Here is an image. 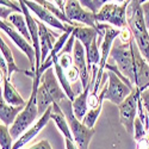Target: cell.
<instances>
[{"instance_id":"obj_1","label":"cell","mask_w":149,"mask_h":149,"mask_svg":"<svg viewBox=\"0 0 149 149\" xmlns=\"http://www.w3.org/2000/svg\"><path fill=\"white\" fill-rule=\"evenodd\" d=\"M128 26L130 28L134 40L137 44L144 60L149 63V35L146 26V20L142 5L139 0H130L127 10Z\"/></svg>"},{"instance_id":"obj_2","label":"cell","mask_w":149,"mask_h":149,"mask_svg":"<svg viewBox=\"0 0 149 149\" xmlns=\"http://www.w3.org/2000/svg\"><path fill=\"white\" fill-rule=\"evenodd\" d=\"M68 98L65 93L63 88L56 78L55 70L49 68L43 73L41 78V85L37 91V103H38V112L40 117L45 112V111L53 106L54 103L60 104L61 100Z\"/></svg>"},{"instance_id":"obj_3","label":"cell","mask_w":149,"mask_h":149,"mask_svg":"<svg viewBox=\"0 0 149 149\" xmlns=\"http://www.w3.org/2000/svg\"><path fill=\"white\" fill-rule=\"evenodd\" d=\"M41 78L40 75H36L32 79V92L30 94V98L24 106L23 111L18 115L15 123L11 125L10 132L12 135L13 140H18L20 136L25 132L30 127L37 122V117L40 116L38 112V103H37V91L41 85Z\"/></svg>"},{"instance_id":"obj_4","label":"cell","mask_w":149,"mask_h":149,"mask_svg":"<svg viewBox=\"0 0 149 149\" xmlns=\"http://www.w3.org/2000/svg\"><path fill=\"white\" fill-rule=\"evenodd\" d=\"M58 105H60L61 110L63 111V113L68 120L74 142H75V144L78 146V148L79 149H88L92 136L94 135V129L86 127L82 123V120H79L75 117L74 111H73L72 100L69 98H66L63 100H61Z\"/></svg>"},{"instance_id":"obj_5","label":"cell","mask_w":149,"mask_h":149,"mask_svg":"<svg viewBox=\"0 0 149 149\" xmlns=\"http://www.w3.org/2000/svg\"><path fill=\"white\" fill-rule=\"evenodd\" d=\"M131 42L130 43H122L120 42L119 44H113L110 57H111V60H113V62L118 67V69L120 70V73L124 77H127L132 82V85L135 86L136 77H135V62H134Z\"/></svg>"},{"instance_id":"obj_6","label":"cell","mask_w":149,"mask_h":149,"mask_svg":"<svg viewBox=\"0 0 149 149\" xmlns=\"http://www.w3.org/2000/svg\"><path fill=\"white\" fill-rule=\"evenodd\" d=\"M129 1L118 4V3H107L95 13L97 23H106L111 24V26L123 29L128 26L127 20V10H128Z\"/></svg>"},{"instance_id":"obj_7","label":"cell","mask_w":149,"mask_h":149,"mask_svg":"<svg viewBox=\"0 0 149 149\" xmlns=\"http://www.w3.org/2000/svg\"><path fill=\"white\" fill-rule=\"evenodd\" d=\"M140 95H141V91L137 87H135V90H132L130 95H128L125 100L120 105H118L120 123L125 128V130L131 135H134V124L136 117H137V104Z\"/></svg>"},{"instance_id":"obj_8","label":"cell","mask_w":149,"mask_h":149,"mask_svg":"<svg viewBox=\"0 0 149 149\" xmlns=\"http://www.w3.org/2000/svg\"><path fill=\"white\" fill-rule=\"evenodd\" d=\"M107 77H109V82H106L104 86L105 88L104 99L118 106L125 100L128 95H130L132 90L120 78H118L113 72H107Z\"/></svg>"},{"instance_id":"obj_9","label":"cell","mask_w":149,"mask_h":149,"mask_svg":"<svg viewBox=\"0 0 149 149\" xmlns=\"http://www.w3.org/2000/svg\"><path fill=\"white\" fill-rule=\"evenodd\" d=\"M65 13L68 19H70L73 23H80L84 24L85 26H90L99 31L98 23L95 20V13H93L90 10H86L78 0H67L65 6ZM99 33H100V31H99Z\"/></svg>"},{"instance_id":"obj_10","label":"cell","mask_w":149,"mask_h":149,"mask_svg":"<svg viewBox=\"0 0 149 149\" xmlns=\"http://www.w3.org/2000/svg\"><path fill=\"white\" fill-rule=\"evenodd\" d=\"M0 28H1V31H4L12 40V42H13L24 54H25V56L30 61L31 70L35 72V74H36V52H35L32 44L24 38V37L13 26H12L7 20H1L0 22Z\"/></svg>"},{"instance_id":"obj_11","label":"cell","mask_w":149,"mask_h":149,"mask_svg":"<svg viewBox=\"0 0 149 149\" xmlns=\"http://www.w3.org/2000/svg\"><path fill=\"white\" fill-rule=\"evenodd\" d=\"M24 4H25L29 10L31 12H33L35 16L41 19L42 23L47 24V25H50L52 28H55L57 30H61L62 32H67V31H74L77 26L74 25H69V24H66L63 22H61L58 18H56L50 11H48L47 8H44L43 6H41L40 4H37L32 0H23Z\"/></svg>"},{"instance_id":"obj_12","label":"cell","mask_w":149,"mask_h":149,"mask_svg":"<svg viewBox=\"0 0 149 149\" xmlns=\"http://www.w3.org/2000/svg\"><path fill=\"white\" fill-rule=\"evenodd\" d=\"M131 47H132L134 62H135V77H136L135 86L141 92H143L149 87V63L142 56L135 40H132Z\"/></svg>"},{"instance_id":"obj_13","label":"cell","mask_w":149,"mask_h":149,"mask_svg":"<svg viewBox=\"0 0 149 149\" xmlns=\"http://www.w3.org/2000/svg\"><path fill=\"white\" fill-rule=\"evenodd\" d=\"M73 58H74V66L79 69L80 73V82H81V88L85 90L91 82L92 73L88 70L87 65V58H86V50L80 41L75 40L73 48Z\"/></svg>"},{"instance_id":"obj_14","label":"cell","mask_w":149,"mask_h":149,"mask_svg":"<svg viewBox=\"0 0 149 149\" xmlns=\"http://www.w3.org/2000/svg\"><path fill=\"white\" fill-rule=\"evenodd\" d=\"M52 112H53V106H50L49 107L45 112L40 117V119L37 120L32 127H30L25 132H24L20 137L18 139V140H16V142L13 143V147H12V149H20L22 147H24L28 142H30L35 136L38 134L47 124H48V122L50 120V118H52Z\"/></svg>"},{"instance_id":"obj_15","label":"cell","mask_w":149,"mask_h":149,"mask_svg":"<svg viewBox=\"0 0 149 149\" xmlns=\"http://www.w3.org/2000/svg\"><path fill=\"white\" fill-rule=\"evenodd\" d=\"M38 24V29H40V43H41V52H42V57H41V65L47 60L49 53L53 50V48L57 41V35L50 31L44 23H41L37 20Z\"/></svg>"},{"instance_id":"obj_16","label":"cell","mask_w":149,"mask_h":149,"mask_svg":"<svg viewBox=\"0 0 149 149\" xmlns=\"http://www.w3.org/2000/svg\"><path fill=\"white\" fill-rule=\"evenodd\" d=\"M94 87V81L91 80V82L88 84V86L86 87L85 90L81 91V93L77 94L75 99L72 102L73 105V111H74V115L79 120H82L84 117L87 113V111L90 110L88 107V97L91 94V92L93 91Z\"/></svg>"},{"instance_id":"obj_17","label":"cell","mask_w":149,"mask_h":149,"mask_svg":"<svg viewBox=\"0 0 149 149\" xmlns=\"http://www.w3.org/2000/svg\"><path fill=\"white\" fill-rule=\"evenodd\" d=\"M1 81L4 84V92L1 94L4 100L8 105H12V106H25L28 102L24 100V98L17 92L15 86L11 84L10 79L7 77L1 75Z\"/></svg>"},{"instance_id":"obj_18","label":"cell","mask_w":149,"mask_h":149,"mask_svg":"<svg viewBox=\"0 0 149 149\" xmlns=\"http://www.w3.org/2000/svg\"><path fill=\"white\" fill-rule=\"evenodd\" d=\"M23 109L24 106L8 105L1 97V99H0V120H1V124H4L6 127L12 125L16 118L18 117V115L23 111Z\"/></svg>"},{"instance_id":"obj_19","label":"cell","mask_w":149,"mask_h":149,"mask_svg":"<svg viewBox=\"0 0 149 149\" xmlns=\"http://www.w3.org/2000/svg\"><path fill=\"white\" fill-rule=\"evenodd\" d=\"M52 119L55 122L56 127L58 128L60 132L63 135V139H69V140H74L73 139V135L69 128V124L68 120L63 113V111L61 110L60 105L54 103L53 104V112H52Z\"/></svg>"},{"instance_id":"obj_20","label":"cell","mask_w":149,"mask_h":149,"mask_svg":"<svg viewBox=\"0 0 149 149\" xmlns=\"http://www.w3.org/2000/svg\"><path fill=\"white\" fill-rule=\"evenodd\" d=\"M54 70H55L56 78H57V80H58V82H60V85H61V87L63 88V91H65V93L67 94V97L73 102L74 99H75V97H77V93L74 92V90L72 88L70 82H69V80H68L67 77H66L65 70L62 69L61 66L58 65V57H55V58H54Z\"/></svg>"},{"instance_id":"obj_21","label":"cell","mask_w":149,"mask_h":149,"mask_svg":"<svg viewBox=\"0 0 149 149\" xmlns=\"http://www.w3.org/2000/svg\"><path fill=\"white\" fill-rule=\"evenodd\" d=\"M7 22L13 26L24 38H25L28 42H30L32 44V40H31V36H30V32H29V28H28V24H26V20H25V17H24L23 13H13L11 15L10 18L7 19Z\"/></svg>"},{"instance_id":"obj_22","label":"cell","mask_w":149,"mask_h":149,"mask_svg":"<svg viewBox=\"0 0 149 149\" xmlns=\"http://www.w3.org/2000/svg\"><path fill=\"white\" fill-rule=\"evenodd\" d=\"M0 50H1V56L5 58L7 67H8V79L11 78V75L13 73H24L25 74L26 70H23L17 66L16 61L13 58V55H12V50L8 48L6 42L3 40V36H1V38H0Z\"/></svg>"},{"instance_id":"obj_23","label":"cell","mask_w":149,"mask_h":149,"mask_svg":"<svg viewBox=\"0 0 149 149\" xmlns=\"http://www.w3.org/2000/svg\"><path fill=\"white\" fill-rule=\"evenodd\" d=\"M32 1H35V3H37V4H40L41 6H43L44 8H47L48 11H50L52 13H53L56 18H58L61 22H63V23H66V24H69V25L79 26V24L73 23L70 19H68V17L66 16V13H65V12L62 11L61 8H58L56 5L52 4L50 1H48V0H32Z\"/></svg>"},{"instance_id":"obj_24","label":"cell","mask_w":149,"mask_h":149,"mask_svg":"<svg viewBox=\"0 0 149 149\" xmlns=\"http://www.w3.org/2000/svg\"><path fill=\"white\" fill-rule=\"evenodd\" d=\"M102 107H103V103H100L97 107H93V109H90L87 111V113H86V116L84 117L82 119V123L85 124L86 127H88V128H92L94 127V124L99 117V115H100L102 112Z\"/></svg>"},{"instance_id":"obj_25","label":"cell","mask_w":149,"mask_h":149,"mask_svg":"<svg viewBox=\"0 0 149 149\" xmlns=\"http://www.w3.org/2000/svg\"><path fill=\"white\" fill-rule=\"evenodd\" d=\"M13 137L10 132L8 127L0 124V148L1 149H12L13 144H12Z\"/></svg>"},{"instance_id":"obj_26","label":"cell","mask_w":149,"mask_h":149,"mask_svg":"<svg viewBox=\"0 0 149 149\" xmlns=\"http://www.w3.org/2000/svg\"><path fill=\"white\" fill-rule=\"evenodd\" d=\"M146 135H147V129L144 127V124L142 123V120L139 117H136L135 124H134V139H135V141L137 142V141L144 139Z\"/></svg>"},{"instance_id":"obj_27","label":"cell","mask_w":149,"mask_h":149,"mask_svg":"<svg viewBox=\"0 0 149 149\" xmlns=\"http://www.w3.org/2000/svg\"><path fill=\"white\" fill-rule=\"evenodd\" d=\"M58 65L65 72L74 66V58L69 53H62L58 55Z\"/></svg>"},{"instance_id":"obj_28","label":"cell","mask_w":149,"mask_h":149,"mask_svg":"<svg viewBox=\"0 0 149 149\" xmlns=\"http://www.w3.org/2000/svg\"><path fill=\"white\" fill-rule=\"evenodd\" d=\"M134 38V35L130 30L129 26H125V28H123L120 29V32H119V41L122 43H130Z\"/></svg>"},{"instance_id":"obj_29","label":"cell","mask_w":149,"mask_h":149,"mask_svg":"<svg viewBox=\"0 0 149 149\" xmlns=\"http://www.w3.org/2000/svg\"><path fill=\"white\" fill-rule=\"evenodd\" d=\"M65 73H66V77L69 80V82H78L80 80V73H79V69L75 66L70 67Z\"/></svg>"},{"instance_id":"obj_30","label":"cell","mask_w":149,"mask_h":149,"mask_svg":"<svg viewBox=\"0 0 149 149\" xmlns=\"http://www.w3.org/2000/svg\"><path fill=\"white\" fill-rule=\"evenodd\" d=\"M0 4L3 6H7L10 8H13L18 13H23L22 7H20V3L18 0H0Z\"/></svg>"},{"instance_id":"obj_31","label":"cell","mask_w":149,"mask_h":149,"mask_svg":"<svg viewBox=\"0 0 149 149\" xmlns=\"http://www.w3.org/2000/svg\"><path fill=\"white\" fill-rule=\"evenodd\" d=\"M78 1H79L86 10L92 11L93 13H98L99 8H98V6H97V4H95L94 0H78Z\"/></svg>"},{"instance_id":"obj_32","label":"cell","mask_w":149,"mask_h":149,"mask_svg":"<svg viewBox=\"0 0 149 149\" xmlns=\"http://www.w3.org/2000/svg\"><path fill=\"white\" fill-rule=\"evenodd\" d=\"M16 13V11L13 8H10L7 6H0V17H1V20H7L10 18L11 15ZM18 13V12H17Z\"/></svg>"},{"instance_id":"obj_33","label":"cell","mask_w":149,"mask_h":149,"mask_svg":"<svg viewBox=\"0 0 149 149\" xmlns=\"http://www.w3.org/2000/svg\"><path fill=\"white\" fill-rule=\"evenodd\" d=\"M141 100H142V104H143V107L146 110V112L149 117V90H146L143 92H141Z\"/></svg>"},{"instance_id":"obj_34","label":"cell","mask_w":149,"mask_h":149,"mask_svg":"<svg viewBox=\"0 0 149 149\" xmlns=\"http://www.w3.org/2000/svg\"><path fill=\"white\" fill-rule=\"evenodd\" d=\"M28 149H53V148H52L50 143H49L47 140H42L41 142L33 144L32 147H30Z\"/></svg>"},{"instance_id":"obj_35","label":"cell","mask_w":149,"mask_h":149,"mask_svg":"<svg viewBox=\"0 0 149 149\" xmlns=\"http://www.w3.org/2000/svg\"><path fill=\"white\" fill-rule=\"evenodd\" d=\"M142 10H143V15H144V20H146V26L149 30V1L142 5Z\"/></svg>"},{"instance_id":"obj_36","label":"cell","mask_w":149,"mask_h":149,"mask_svg":"<svg viewBox=\"0 0 149 149\" xmlns=\"http://www.w3.org/2000/svg\"><path fill=\"white\" fill-rule=\"evenodd\" d=\"M136 143H137V149H149V142L146 137L137 141Z\"/></svg>"},{"instance_id":"obj_37","label":"cell","mask_w":149,"mask_h":149,"mask_svg":"<svg viewBox=\"0 0 149 149\" xmlns=\"http://www.w3.org/2000/svg\"><path fill=\"white\" fill-rule=\"evenodd\" d=\"M65 143H66V149H79L75 142H74V140L65 139Z\"/></svg>"},{"instance_id":"obj_38","label":"cell","mask_w":149,"mask_h":149,"mask_svg":"<svg viewBox=\"0 0 149 149\" xmlns=\"http://www.w3.org/2000/svg\"><path fill=\"white\" fill-rule=\"evenodd\" d=\"M54 1H55V5L58 8H61L62 11L65 12V6H66V1H67V0H54Z\"/></svg>"},{"instance_id":"obj_39","label":"cell","mask_w":149,"mask_h":149,"mask_svg":"<svg viewBox=\"0 0 149 149\" xmlns=\"http://www.w3.org/2000/svg\"><path fill=\"white\" fill-rule=\"evenodd\" d=\"M139 1H140V4H141V5H143V4L148 3V1H149V0H139Z\"/></svg>"},{"instance_id":"obj_40","label":"cell","mask_w":149,"mask_h":149,"mask_svg":"<svg viewBox=\"0 0 149 149\" xmlns=\"http://www.w3.org/2000/svg\"><path fill=\"white\" fill-rule=\"evenodd\" d=\"M148 35H149V30H148Z\"/></svg>"},{"instance_id":"obj_41","label":"cell","mask_w":149,"mask_h":149,"mask_svg":"<svg viewBox=\"0 0 149 149\" xmlns=\"http://www.w3.org/2000/svg\"><path fill=\"white\" fill-rule=\"evenodd\" d=\"M128 1H130V0H128Z\"/></svg>"},{"instance_id":"obj_42","label":"cell","mask_w":149,"mask_h":149,"mask_svg":"<svg viewBox=\"0 0 149 149\" xmlns=\"http://www.w3.org/2000/svg\"><path fill=\"white\" fill-rule=\"evenodd\" d=\"M148 90H149V87H148Z\"/></svg>"}]
</instances>
